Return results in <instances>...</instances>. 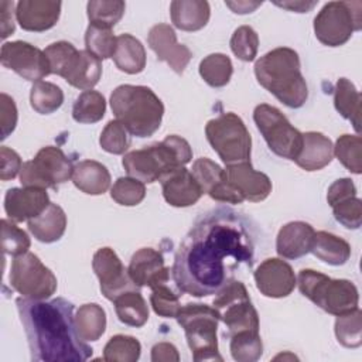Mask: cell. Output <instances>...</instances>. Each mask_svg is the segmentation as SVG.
Masks as SVG:
<instances>
[{
	"label": "cell",
	"instance_id": "6da1fadb",
	"mask_svg": "<svg viewBox=\"0 0 362 362\" xmlns=\"http://www.w3.org/2000/svg\"><path fill=\"white\" fill-rule=\"evenodd\" d=\"M255 259V239L246 218L230 208L202 214L180 243L173 277L182 293L216 294L242 264Z\"/></svg>",
	"mask_w": 362,
	"mask_h": 362
},
{
	"label": "cell",
	"instance_id": "7a4b0ae2",
	"mask_svg": "<svg viewBox=\"0 0 362 362\" xmlns=\"http://www.w3.org/2000/svg\"><path fill=\"white\" fill-rule=\"evenodd\" d=\"M31 359L44 362H83L92 348L79 337L75 325L74 304L65 298L51 301L17 298Z\"/></svg>",
	"mask_w": 362,
	"mask_h": 362
},
{
	"label": "cell",
	"instance_id": "3957f363",
	"mask_svg": "<svg viewBox=\"0 0 362 362\" xmlns=\"http://www.w3.org/2000/svg\"><path fill=\"white\" fill-rule=\"evenodd\" d=\"M257 82L283 105L298 109L308 98V88L301 74L298 54L288 47H279L255 64Z\"/></svg>",
	"mask_w": 362,
	"mask_h": 362
},
{
	"label": "cell",
	"instance_id": "277c9868",
	"mask_svg": "<svg viewBox=\"0 0 362 362\" xmlns=\"http://www.w3.org/2000/svg\"><path fill=\"white\" fill-rule=\"evenodd\" d=\"M110 107L116 120L136 137L153 136L161 124L164 105L147 86L120 85L110 95Z\"/></svg>",
	"mask_w": 362,
	"mask_h": 362
},
{
	"label": "cell",
	"instance_id": "5b68a950",
	"mask_svg": "<svg viewBox=\"0 0 362 362\" xmlns=\"http://www.w3.org/2000/svg\"><path fill=\"white\" fill-rule=\"evenodd\" d=\"M191 158L192 150L189 143L180 136L171 134L160 143L126 153L122 164L129 177L151 184L160 181L167 173L184 167Z\"/></svg>",
	"mask_w": 362,
	"mask_h": 362
},
{
	"label": "cell",
	"instance_id": "8992f818",
	"mask_svg": "<svg viewBox=\"0 0 362 362\" xmlns=\"http://www.w3.org/2000/svg\"><path fill=\"white\" fill-rule=\"evenodd\" d=\"M297 284L304 297L332 315H342L358 308L356 286L345 279H331L320 272L304 269L298 273Z\"/></svg>",
	"mask_w": 362,
	"mask_h": 362
},
{
	"label": "cell",
	"instance_id": "52a82bcc",
	"mask_svg": "<svg viewBox=\"0 0 362 362\" xmlns=\"http://www.w3.org/2000/svg\"><path fill=\"white\" fill-rule=\"evenodd\" d=\"M175 318L185 331L194 361H222L216 338L221 315L216 308L199 303L185 304Z\"/></svg>",
	"mask_w": 362,
	"mask_h": 362
},
{
	"label": "cell",
	"instance_id": "ba28073f",
	"mask_svg": "<svg viewBox=\"0 0 362 362\" xmlns=\"http://www.w3.org/2000/svg\"><path fill=\"white\" fill-rule=\"evenodd\" d=\"M206 140L226 164L250 161L252 139L243 120L232 112L211 119L205 126Z\"/></svg>",
	"mask_w": 362,
	"mask_h": 362
},
{
	"label": "cell",
	"instance_id": "9c48e42d",
	"mask_svg": "<svg viewBox=\"0 0 362 362\" xmlns=\"http://www.w3.org/2000/svg\"><path fill=\"white\" fill-rule=\"evenodd\" d=\"M361 28V1H328L314 18L315 37L328 47L344 45Z\"/></svg>",
	"mask_w": 362,
	"mask_h": 362
},
{
	"label": "cell",
	"instance_id": "30bf717a",
	"mask_svg": "<svg viewBox=\"0 0 362 362\" xmlns=\"http://www.w3.org/2000/svg\"><path fill=\"white\" fill-rule=\"evenodd\" d=\"M214 308L218 310L229 338L242 331L259 332V314L242 281L229 280L215 296Z\"/></svg>",
	"mask_w": 362,
	"mask_h": 362
},
{
	"label": "cell",
	"instance_id": "8fae6325",
	"mask_svg": "<svg viewBox=\"0 0 362 362\" xmlns=\"http://www.w3.org/2000/svg\"><path fill=\"white\" fill-rule=\"evenodd\" d=\"M253 120L269 148L276 156L294 161L303 147V133L277 107L267 103L255 107Z\"/></svg>",
	"mask_w": 362,
	"mask_h": 362
},
{
	"label": "cell",
	"instance_id": "7c38bea8",
	"mask_svg": "<svg viewBox=\"0 0 362 362\" xmlns=\"http://www.w3.org/2000/svg\"><path fill=\"white\" fill-rule=\"evenodd\" d=\"M74 165L59 147H42L33 160L25 161L20 170L23 187L57 188L72 178Z\"/></svg>",
	"mask_w": 362,
	"mask_h": 362
},
{
	"label": "cell",
	"instance_id": "4fadbf2b",
	"mask_svg": "<svg viewBox=\"0 0 362 362\" xmlns=\"http://www.w3.org/2000/svg\"><path fill=\"white\" fill-rule=\"evenodd\" d=\"M10 286L25 298L47 300L57 290V277L34 253L16 256L10 269Z\"/></svg>",
	"mask_w": 362,
	"mask_h": 362
},
{
	"label": "cell",
	"instance_id": "5bb4252c",
	"mask_svg": "<svg viewBox=\"0 0 362 362\" xmlns=\"http://www.w3.org/2000/svg\"><path fill=\"white\" fill-rule=\"evenodd\" d=\"M0 61L6 68L14 71L25 81L38 82L51 74L45 52L25 41L3 44Z\"/></svg>",
	"mask_w": 362,
	"mask_h": 362
},
{
	"label": "cell",
	"instance_id": "9a60e30c",
	"mask_svg": "<svg viewBox=\"0 0 362 362\" xmlns=\"http://www.w3.org/2000/svg\"><path fill=\"white\" fill-rule=\"evenodd\" d=\"M92 267L100 283L102 294L113 301L124 291L139 290L132 280L129 270L123 266L116 252L110 247H102L96 250L92 260Z\"/></svg>",
	"mask_w": 362,
	"mask_h": 362
},
{
	"label": "cell",
	"instance_id": "2e32d148",
	"mask_svg": "<svg viewBox=\"0 0 362 362\" xmlns=\"http://www.w3.org/2000/svg\"><path fill=\"white\" fill-rule=\"evenodd\" d=\"M257 290L270 298H281L291 294L297 284L291 266L277 257L263 260L255 270Z\"/></svg>",
	"mask_w": 362,
	"mask_h": 362
},
{
	"label": "cell",
	"instance_id": "e0dca14e",
	"mask_svg": "<svg viewBox=\"0 0 362 362\" xmlns=\"http://www.w3.org/2000/svg\"><path fill=\"white\" fill-rule=\"evenodd\" d=\"M147 41L157 58L167 62L170 68L180 75L184 72L192 58L189 48L177 41L175 31L168 24L160 23L153 25L148 31Z\"/></svg>",
	"mask_w": 362,
	"mask_h": 362
},
{
	"label": "cell",
	"instance_id": "ac0fdd59",
	"mask_svg": "<svg viewBox=\"0 0 362 362\" xmlns=\"http://www.w3.org/2000/svg\"><path fill=\"white\" fill-rule=\"evenodd\" d=\"M127 270L139 288L144 286L154 288L165 284L170 277V269L165 266L163 255L153 247L139 249L132 256Z\"/></svg>",
	"mask_w": 362,
	"mask_h": 362
},
{
	"label": "cell",
	"instance_id": "d6986e66",
	"mask_svg": "<svg viewBox=\"0 0 362 362\" xmlns=\"http://www.w3.org/2000/svg\"><path fill=\"white\" fill-rule=\"evenodd\" d=\"M225 175L228 182L243 197L252 202H260L272 192L270 178L260 171H256L250 161L226 165Z\"/></svg>",
	"mask_w": 362,
	"mask_h": 362
},
{
	"label": "cell",
	"instance_id": "ffe728a7",
	"mask_svg": "<svg viewBox=\"0 0 362 362\" xmlns=\"http://www.w3.org/2000/svg\"><path fill=\"white\" fill-rule=\"evenodd\" d=\"M49 204L47 189L42 188H10L4 197V209L13 222H28L38 216Z\"/></svg>",
	"mask_w": 362,
	"mask_h": 362
},
{
	"label": "cell",
	"instance_id": "44dd1931",
	"mask_svg": "<svg viewBox=\"0 0 362 362\" xmlns=\"http://www.w3.org/2000/svg\"><path fill=\"white\" fill-rule=\"evenodd\" d=\"M61 6L54 0H21L16 4V18L23 30L41 33L57 24Z\"/></svg>",
	"mask_w": 362,
	"mask_h": 362
},
{
	"label": "cell",
	"instance_id": "7402d4cb",
	"mask_svg": "<svg viewBox=\"0 0 362 362\" xmlns=\"http://www.w3.org/2000/svg\"><path fill=\"white\" fill-rule=\"evenodd\" d=\"M164 199L177 208L194 205L202 195V191L191 171L178 167L160 178Z\"/></svg>",
	"mask_w": 362,
	"mask_h": 362
},
{
	"label": "cell",
	"instance_id": "603a6c76",
	"mask_svg": "<svg viewBox=\"0 0 362 362\" xmlns=\"http://www.w3.org/2000/svg\"><path fill=\"white\" fill-rule=\"evenodd\" d=\"M314 233V228L307 222H288L279 230L276 250L284 259L303 257L311 250Z\"/></svg>",
	"mask_w": 362,
	"mask_h": 362
},
{
	"label": "cell",
	"instance_id": "cb8c5ba5",
	"mask_svg": "<svg viewBox=\"0 0 362 362\" xmlns=\"http://www.w3.org/2000/svg\"><path fill=\"white\" fill-rule=\"evenodd\" d=\"M334 158L332 141L320 132L303 133V147L294 158L305 171H317L327 167Z\"/></svg>",
	"mask_w": 362,
	"mask_h": 362
},
{
	"label": "cell",
	"instance_id": "d4e9b609",
	"mask_svg": "<svg viewBox=\"0 0 362 362\" xmlns=\"http://www.w3.org/2000/svg\"><path fill=\"white\" fill-rule=\"evenodd\" d=\"M102 64L89 51H78L62 78L74 88L90 90L100 79Z\"/></svg>",
	"mask_w": 362,
	"mask_h": 362
},
{
	"label": "cell",
	"instance_id": "484cf974",
	"mask_svg": "<svg viewBox=\"0 0 362 362\" xmlns=\"http://www.w3.org/2000/svg\"><path fill=\"white\" fill-rule=\"evenodd\" d=\"M173 24L182 31H198L206 25L211 16L205 0H174L170 4Z\"/></svg>",
	"mask_w": 362,
	"mask_h": 362
},
{
	"label": "cell",
	"instance_id": "4316f807",
	"mask_svg": "<svg viewBox=\"0 0 362 362\" xmlns=\"http://www.w3.org/2000/svg\"><path fill=\"white\" fill-rule=\"evenodd\" d=\"M72 182L85 194L100 195L110 187V174L102 163L83 160L74 167Z\"/></svg>",
	"mask_w": 362,
	"mask_h": 362
},
{
	"label": "cell",
	"instance_id": "83f0119b",
	"mask_svg": "<svg viewBox=\"0 0 362 362\" xmlns=\"http://www.w3.org/2000/svg\"><path fill=\"white\" fill-rule=\"evenodd\" d=\"M66 228V215L57 204H49L38 216L28 221V229L34 238L44 243H52L62 238Z\"/></svg>",
	"mask_w": 362,
	"mask_h": 362
},
{
	"label": "cell",
	"instance_id": "f1b7e54d",
	"mask_svg": "<svg viewBox=\"0 0 362 362\" xmlns=\"http://www.w3.org/2000/svg\"><path fill=\"white\" fill-rule=\"evenodd\" d=\"M310 252H313V255L324 263L341 266L348 262L351 256V246L342 238L325 230H320L314 233Z\"/></svg>",
	"mask_w": 362,
	"mask_h": 362
},
{
	"label": "cell",
	"instance_id": "f546056e",
	"mask_svg": "<svg viewBox=\"0 0 362 362\" xmlns=\"http://www.w3.org/2000/svg\"><path fill=\"white\" fill-rule=\"evenodd\" d=\"M112 58L120 71L130 75L141 72L146 66L144 47L132 34H120L117 37L116 51Z\"/></svg>",
	"mask_w": 362,
	"mask_h": 362
},
{
	"label": "cell",
	"instance_id": "4dcf8cb0",
	"mask_svg": "<svg viewBox=\"0 0 362 362\" xmlns=\"http://www.w3.org/2000/svg\"><path fill=\"white\" fill-rule=\"evenodd\" d=\"M115 311L117 318L130 327H143L148 320V307L139 290L124 291L115 300Z\"/></svg>",
	"mask_w": 362,
	"mask_h": 362
},
{
	"label": "cell",
	"instance_id": "1f68e13d",
	"mask_svg": "<svg viewBox=\"0 0 362 362\" xmlns=\"http://www.w3.org/2000/svg\"><path fill=\"white\" fill-rule=\"evenodd\" d=\"M334 105L338 113L348 119L354 129L361 132V93L356 90L355 85L346 79L339 78L335 85Z\"/></svg>",
	"mask_w": 362,
	"mask_h": 362
},
{
	"label": "cell",
	"instance_id": "d6a6232c",
	"mask_svg": "<svg viewBox=\"0 0 362 362\" xmlns=\"http://www.w3.org/2000/svg\"><path fill=\"white\" fill-rule=\"evenodd\" d=\"M75 325L83 341H98L106 329L105 310L96 303L81 305L75 315Z\"/></svg>",
	"mask_w": 362,
	"mask_h": 362
},
{
	"label": "cell",
	"instance_id": "836d02e7",
	"mask_svg": "<svg viewBox=\"0 0 362 362\" xmlns=\"http://www.w3.org/2000/svg\"><path fill=\"white\" fill-rule=\"evenodd\" d=\"M106 112V100L98 90L82 92L72 107V117L78 123L92 124L99 122Z\"/></svg>",
	"mask_w": 362,
	"mask_h": 362
},
{
	"label": "cell",
	"instance_id": "e575fe53",
	"mask_svg": "<svg viewBox=\"0 0 362 362\" xmlns=\"http://www.w3.org/2000/svg\"><path fill=\"white\" fill-rule=\"evenodd\" d=\"M232 72V61L225 54H209L199 62V75L212 88L225 86L230 81Z\"/></svg>",
	"mask_w": 362,
	"mask_h": 362
},
{
	"label": "cell",
	"instance_id": "d590c367",
	"mask_svg": "<svg viewBox=\"0 0 362 362\" xmlns=\"http://www.w3.org/2000/svg\"><path fill=\"white\" fill-rule=\"evenodd\" d=\"M64 92L55 83L47 81L34 82L30 90L31 107L40 115H49L61 107Z\"/></svg>",
	"mask_w": 362,
	"mask_h": 362
},
{
	"label": "cell",
	"instance_id": "8d00e7d4",
	"mask_svg": "<svg viewBox=\"0 0 362 362\" xmlns=\"http://www.w3.org/2000/svg\"><path fill=\"white\" fill-rule=\"evenodd\" d=\"M126 4L122 0H92L88 3V18L90 24L112 28L124 14Z\"/></svg>",
	"mask_w": 362,
	"mask_h": 362
},
{
	"label": "cell",
	"instance_id": "74e56055",
	"mask_svg": "<svg viewBox=\"0 0 362 362\" xmlns=\"http://www.w3.org/2000/svg\"><path fill=\"white\" fill-rule=\"evenodd\" d=\"M334 154L354 174L362 173V139L358 134H342L334 146Z\"/></svg>",
	"mask_w": 362,
	"mask_h": 362
},
{
	"label": "cell",
	"instance_id": "f35d334b",
	"mask_svg": "<svg viewBox=\"0 0 362 362\" xmlns=\"http://www.w3.org/2000/svg\"><path fill=\"white\" fill-rule=\"evenodd\" d=\"M335 335L345 348H358L362 344V311L355 308L351 313L337 315Z\"/></svg>",
	"mask_w": 362,
	"mask_h": 362
},
{
	"label": "cell",
	"instance_id": "ab89813d",
	"mask_svg": "<svg viewBox=\"0 0 362 362\" xmlns=\"http://www.w3.org/2000/svg\"><path fill=\"white\" fill-rule=\"evenodd\" d=\"M85 45L86 51L102 61L113 57L117 45V37L113 35L112 28L89 24L85 34Z\"/></svg>",
	"mask_w": 362,
	"mask_h": 362
},
{
	"label": "cell",
	"instance_id": "60d3db41",
	"mask_svg": "<svg viewBox=\"0 0 362 362\" xmlns=\"http://www.w3.org/2000/svg\"><path fill=\"white\" fill-rule=\"evenodd\" d=\"M230 355L238 362H255L263 354V344L259 332L242 331L230 337Z\"/></svg>",
	"mask_w": 362,
	"mask_h": 362
},
{
	"label": "cell",
	"instance_id": "b9f144b4",
	"mask_svg": "<svg viewBox=\"0 0 362 362\" xmlns=\"http://www.w3.org/2000/svg\"><path fill=\"white\" fill-rule=\"evenodd\" d=\"M141 345L130 335L112 337L103 349V359L107 362H136L140 358Z\"/></svg>",
	"mask_w": 362,
	"mask_h": 362
},
{
	"label": "cell",
	"instance_id": "7bdbcfd3",
	"mask_svg": "<svg viewBox=\"0 0 362 362\" xmlns=\"http://www.w3.org/2000/svg\"><path fill=\"white\" fill-rule=\"evenodd\" d=\"M191 173L198 182L202 194H209L225 180V168H221L216 163L206 157L195 160Z\"/></svg>",
	"mask_w": 362,
	"mask_h": 362
},
{
	"label": "cell",
	"instance_id": "ee69618b",
	"mask_svg": "<svg viewBox=\"0 0 362 362\" xmlns=\"http://www.w3.org/2000/svg\"><path fill=\"white\" fill-rule=\"evenodd\" d=\"M110 197L120 205L134 206L146 197L144 182L132 177H120L110 188Z\"/></svg>",
	"mask_w": 362,
	"mask_h": 362
},
{
	"label": "cell",
	"instance_id": "f6af8a7d",
	"mask_svg": "<svg viewBox=\"0 0 362 362\" xmlns=\"http://www.w3.org/2000/svg\"><path fill=\"white\" fill-rule=\"evenodd\" d=\"M259 48V37L249 25L236 28L230 37V49L242 61L250 62L256 58Z\"/></svg>",
	"mask_w": 362,
	"mask_h": 362
},
{
	"label": "cell",
	"instance_id": "bcb514c9",
	"mask_svg": "<svg viewBox=\"0 0 362 362\" xmlns=\"http://www.w3.org/2000/svg\"><path fill=\"white\" fill-rule=\"evenodd\" d=\"M130 133L119 120H110L100 133L99 144L110 154H123L130 146Z\"/></svg>",
	"mask_w": 362,
	"mask_h": 362
},
{
	"label": "cell",
	"instance_id": "7dc6e473",
	"mask_svg": "<svg viewBox=\"0 0 362 362\" xmlns=\"http://www.w3.org/2000/svg\"><path fill=\"white\" fill-rule=\"evenodd\" d=\"M30 245V238L23 229L14 225L13 221L1 219V247L4 253L16 257L27 253Z\"/></svg>",
	"mask_w": 362,
	"mask_h": 362
},
{
	"label": "cell",
	"instance_id": "c3c4849f",
	"mask_svg": "<svg viewBox=\"0 0 362 362\" xmlns=\"http://www.w3.org/2000/svg\"><path fill=\"white\" fill-rule=\"evenodd\" d=\"M150 303L154 313L164 318H175L181 308L178 296L167 286V283L151 288Z\"/></svg>",
	"mask_w": 362,
	"mask_h": 362
},
{
	"label": "cell",
	"instance_id": "681fc988",
	"mask_svg": "<svg viewBox=\"0 0 362 362\" xmlns=\"http://www.w3.org/2000/svg\"><path fill=\"white\" fill-rule=\"evenodd\" d=\"M334 218L346 229H358L362 223V204L361 199L355 197L345 198L332 206Z\"/></svg>",
	"mask_w": 362,
	"mask_h": 362
},
{
	"label": "cell",
	"instance_id": "f907efd6",
	"mask_svg": "<svg viewBox=\"0 0 362 362\" xmlns=\"http://www.w3.org/2000/svg\"><path fill=\"white\" fill-rule=\"evenodd\" d=\"M44 52L48 58L51 74L62 76L69 66L72 58L76 55L78 49L68 41H58L49 44Z\"/></svg>",
	"mask_w": 362,
	"mask_h": 362
},
{
	"label": "cell",
	"instance_id": "816d5d0a",
	"mask_svg": "<svg viewBox=\"0 0 362 362\" xmlns=\"http://www.w3.org/2000/svg\"><path fill=\"white\" fill-rule=\"evenodd\" d=\"M0 124H1V140H4L17 124V107L13 100L6 93L0 95Z\"/></svg>",
	"mask_w": 362,
	"mask_h": 362
},
{
	"label": "cell",
	"instance_id": "f5cc1de1",
	"mask_svg": "<svg viewBox=\"0 0 362 362\" xmlns=\"http://www.w3.org/2000/svg\"><path fill=\"white\" fill-rule=\"evenodd\" d=\"M21 167L20 156L14 150L3 146L0 148V178L3 181L13 180L20 173Z\"/></svg>",
	"mask_w": 362,
	"mask_h": 362
},
{
	"label": "cell",
	"instance_id": "db71d44e",
	"mask_svg": "<svg viewBox=\"0 0 362 362\" xmlns=\"http://www.w3.org/2000/svg\"><path fill=\"white\" fill-rule=\"evenodd\" d=\"M356 195V188L355 184L352 182L351 178H339L337 181H334L327 192V201L329 204V206H332L334 204L349 198V197H355Z\"/></svg>",
	"mask_w": 362,
	"mask_h": 362
},
{
	"label": "cell",
	"instance_id": "11a10c76",
	"mask_svg": "<svg viewBox=\"0 0 362 362\" xmlns=\"http://www.w3.org/2000/svg\"><path fill=\"white\" fill-rule=\"evenodd\" d=\"M151 361L153 362H171L180 361V355L177 348L170 342L156 344L151 349Z\"/></svg>",
	"mask_w": 362,
	"mask_h": 362
},
{
	"label": "cell",
	"instance_id": "9f6ffc18",
	"mask_svg": "<svg viewBox=\"0 0 362 362\" xmlns=\"http://www.w3.org/2000/svg\"><path fill=\"white\" fill-rule=\"evenodd\" d=\"M14 3L11 1H0V23H1V38L8 37L11 33H14V23H13V10Z\"/></svg>",
	"mask_w": 362,
	"mask_h": 362
},
{
	"label": "cell",
	"instance_id": "6f0895ef",
	"mask_svg": "<svg viewBox=\"0 0 362 362\" xmlns=\"http://www.w3.org/2000/svg\"><path fill=\"white\" fill-rule=\"evenodd\" d=\"M276 6L279 7H283V8H287L290 11H297V13H307L310 11L315 4L317 1H283V3H274Z\"/></svg>",
	"mask_w": 362,
	"mask_h": 362
},
{
	"label": "cell",
	"instance_id": "680465c9",
	"mask_svg": "<svg viewBox=\"0 0 362 362\" xmlns=\"http://www.w3.org/2000/svg\"><path fill=\"white\" fill-rule=\"evenodd\" d=\"M225 4L228 7L232 8L233 13H238V14H247V13H252L255 11L262 3L259 1H225Z\"/></svg>",
	"mask_w": 362,
	"mask_h": 362
},
{
	"label": "cell",
	"instance_id": "91938a15",
	"mask_svg": "<svg viewBox=\"0 0 362 362\" xmlns=\"http://www.w3.org/2000/svg\"><path fill=\"white\" fill-rule=\"evenodd\" d=\"M279 358H283V359H284V358H291V359H297V358H296L294 355H279V356H276L274 359H279Z\"/></svg>",
	"mask_w": 362,
	"mask_h": 362
}]
</instances>
